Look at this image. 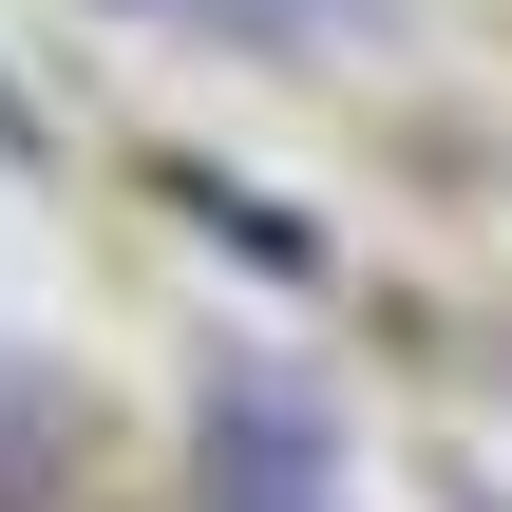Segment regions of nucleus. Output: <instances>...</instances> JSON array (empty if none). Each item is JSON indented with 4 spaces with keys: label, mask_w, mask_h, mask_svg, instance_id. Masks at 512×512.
Segmentation results:
<instances>
[{
    "label": "nucleus",
    "mask_w": 512,
    "mask_h": 512,
    "mask_svg": "<svg viewBox=\"0 0 512 512\" xmlns=\"http://www.w3.org/2000/svg\"><path fill=\"white\" fill-rule=\"evenodd\" d=\"M152 19H266V38H285V19H304V0H152Z\"/></svg>",
    "instance_id": "obj_1"
},
{
    "label": "nucleus",
    "mask_w": 512,
    "mask_h": 512,
    "mask_svg": "<svg viewBox=\"0 0 512 512\" xmlns=\"http://www.w3.org/2000/svg\"><path fill=\"white\" fill-rule=\"evenodd\" d=\"M0 152H38V95H19V76H0Z\"/></svg>",
    "instance_id": "obj_2"
}]
</instances>
